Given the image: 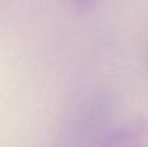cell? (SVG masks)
<instances>
[{"instance_id": "cell-1", "label": "cell", "mask_w": 148, "mask_h": 147, "mask_svg": "<svg viewBox=\"0 0 148 147\" xmlns=\"http://www.w3.org/2000/svg\"><path fill=\"white\" fill-rule=\"evenodd\" d=\"M101 147H148V127L141 123L119 127L106 136Z\"/></svg>"}, {"instance_id": "cell-2", "label": "cell", "mask_w": 148, "mask_h": 147, "mask_svg": "<svg viewBox=\"0 0 148 147\" xmlns=\"http://www.w3.org/2000/svg\"><path fill=\"white\" fill-rule=\"evenodd\" d=\"M73 4H76L78 7H89L92 6L97 0H71Z\"/></svg>"}]
</instances>
